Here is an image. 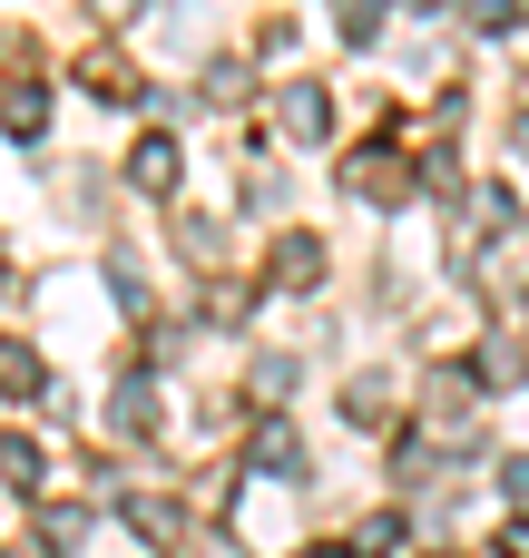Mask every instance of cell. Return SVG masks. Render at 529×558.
I'll list each match as a JSON object with an SVG mask.
<instances>
[{
    "instance_id": "obj_1",
    "label": "cell",
    "mask_w": 529,
    "mask_h": 558,
    "mask_svg": "<svg viewBox=\"0 0 529 558\" xmlns=\"http://www.w3.org/2000/svg\"><path fill=\"white\" fill-rule=\"evenodd\" d=\"M137 186H147V196H167V186H177V147H167V137H147V147H137Z\"/></svg>"
},
{
    "instance_id": "obj_2",
    "label": "cell",
    "mask_w": 529,
    "mask_h": 558,
    "mask_svg": "<svg viewBox=\"0 0 529 558\" xmlns=\"http://www.w3.org/2000/svg\"><path fill=\"white\" fill-rule=\"evenodd\" d=\"M285 118H294V137H314V128H324V98H314V88H294V98H285Z\"/></svg>"
},
{
    "instance_id": "obj_3",
    "label": "cell",
    "mask_w": 529,
    "mask_h": 558,
    "mask_svg": "<svg viewBox=\"0 0 529 558\" xmlns=\"http://www.w3.org/2000/svg\"><path fill=\"white\" fill-rule=\"evenodd\" d=\"M0 383H10V392L29 383V353H20V343H0Z\"/></svg>"
}]
</instances>
